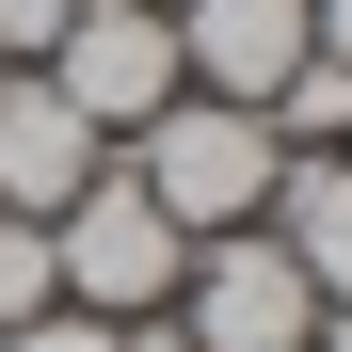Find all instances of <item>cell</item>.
Returning <instances> with one entry per match:
<instances>
[{
  "mask_svg": "<svg viewBox=\"0 0 352 352\" xmlns=\"http://www.w3.org/2000/svg\"><path fill=\"white\" fill-rule=\"evenodd\" d=\"M129 176H144V208L176 224V241H241V224L272 208V176H288V144L256 129L241 96H160L144 129H129Z\"/></svg>",
  "mask_w": 352,
  "mask_h": 352,
  "instance_id": "obj_1",
  "label": "cell"
},
{
  "mask_svg": "<svg viewBox=\"0 0 352 352\" xmlns=\"http://www.w3.org/2000/svg\"><path fill=\"white\" fill-rule=\"evenodd\" d=\"M176 272H192V241L144 208V176H129V160H96V176H80V208L48 224V288H65L80 320H160V305H176Z\"/></svg>",
  "mask_w": 352,
  "mask_h": 352,
  "instance_id": "obj_2",
  "label": "cell"
},
{
  "mask_svg": "<svg viewBox=\"0 0 352 352\" xmlns=\"http://www.w3.org/2000/svg\"><path fill=\"white\" fill-rule=\"evenodd\" d=\"M32 80L65 96L96 144H129L160 96H192V80H176V16H160V0H80V16H65V48H48Z\"/></svg>",
  "mask_w": 352,
  "mask_h": 352,
  "instance_id": "obj_3",
  "label": "cell"
},
{
  "mask_svg": "<svg viewBox=\"0 0 352 352\" xmlns=\"http://www.w3.org/2000/svg\"><path fill=\"white\" fill-rule=\"evenodd\" d=\"M192 352H305L320 336V288L272 256V224H241V241H192V272H176V305H160Z\"/></svg>",
  "mask_w": 352,
  "mask_h": 352,
  "instance_id": "obj_4",
  "label": "cell"
},
{
  "mask_svg": "<svg viewBox=\"0 0 352 352\" xmlns=\"http://www.w3.org/2000/svg\"><path fill=\"white\" fill-rule=\"evenodd\" d=\"M288 65H305V0H176V80L192 96H272Z\"/></svg>",
  "mask_w": 352,
  "mask_h": 352,
  "instance_id": "obj_5",
  "label": "cell"
},
{
  "mask_svg": "<svg viewBox=\"0 0 352 352\" xmlns=\"http://www.w3.org/2000/svg\"><path fill=\"white\" fill-rule=\"evenodd\" d=\"M96 160H112V144H96L48 80H0V208H16V224H65Z\"/></svg>",
  "mask_w": 352,
  "mask_h": 352,
  "instance_id": "obj_6",
  "label": "cell"
},
{
  "mask_svg": "<svg viewBox=\"0 0 352 352\" xmlns=\"http://www.w3.org/2000/svg\"><path fill=\"white\" fill-rule=\"evenodd\" d=\"M256 224H272V256L305 272L320 305H352V160H288Z\"/></svg>",
  "mask_w": 352,
  "mask_h": 352,
  "instance_id": "obj_7",
  "label": "cell"
},
{
  "mask_svg": "<svg viewBox=\"0 0 352 352\" xmlns=\"http://www.w3.org/2000/svg\"><path fill=\"white\" fill-rule=\"evenodd\" d=\"M0 352H129V336L80 320V305H32V320H0Z\"/></svg>",
  "mask_w": 352,
  "mask_h": 352,
  "instance_id": "obj_8",
  "label": "cell"
},
{
  "mask_svg": "<svg viewBox=\"0 0 352 352\" xmlns=\"http://www.w3.org/2000/svg\"><path fill=\"white\" fill-rule=\"evenodd\" d=\"M65 16H80V0H0V65H16V80H32V65H48V48H65Z\"/></svg>",
  "mask_w": 352,
  "mask_h": 352,
  "instance_id": "obj_9",
  "label": "cell"
},
{
  "mask_svg": "<svg viewBox=\"0 0 352 352\" xmlns=\"http://www.w3.org/2000/svg\"><path fill=\"white\" fill-rule=\"evenodd\" d=\"M305 48H336V65H352V0H305Z\"/></svg>",
  "mask_w": 352,
  "mask_h": 352,
  "instance_id": "obj_10",
  "label": "cell"
},
{
  "mask_svg": "<svg viewBox=\"0 0 352 352\" xmlns=\"http://www.w3.org/2000/svg\"><path fill=\"white\" fill-rule=\"evenodd\" d=\"M112 336H129V352H192V336H176V320H112Z\"/></svg>",
  "mask_w": 352,
  "mask_h": 352,
  "instance_id": "obj_11",
  "label": "cell"
},
{
  "mask_svg": "<svg viewBox=\"0 0 352 352\" xmlns=\"http://www.w3.org/2000/svg\"><path fill=\"white\" fill-rule=\"evenodd\" d=\"M305 352H352V305H320V336H305Z\"/></svg>",
  "mask_w": 352,
  "mask_h": 352,
  "instance_id": "obj_12",
  "label": "cell"
},
{
  "mask_svg": "<svg viewBox=\"0 0 352 352\" xmlns=\"http://www.w3.org/2000/svg\"><path fill=\"white\" fill-rule=\"evenodd\" d=\"M0 80H16V65H0Z\"/></svg>",
  "mask_w": 352,
  "mask_h": 352,
  "instance_id": "obj_13",
  "label": "cell"
},
{
  "mask_svg": "<svg viewBox=\"0 0 352 352\" xmlns=\"http://www.w3.org/2000/svg\"><path fill=\"white\" fill-rule=\"evenodd\" d=\"M160 16H176V0H160Z\"/></svg>",
  "mask_w": 352,
  "mask_h": 352,
  "instance_id": "obj_14",
  "label": "cell"
},
{
  "mask_svg": "<svg viewBox=\"0 0 352 352\" xmlns=\"http://www.w3.org/2000/svg\"><path fill=\"white\" fill-rule=\"evenodd\" d=\"M336 160H352V144H336Z\"/></svg>",
  "mask_w": 352,
  "mask_h": 352,
  "instance_id": "obj_15",
  "label": "cell"
}]
</instances>
